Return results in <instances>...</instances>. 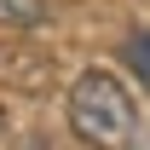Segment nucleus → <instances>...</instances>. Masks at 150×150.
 <instances>
[{
    "mask_svg": "<svg viewBox=\"0 0 150 150\" xmlns=\"http://www.w3.org/2000/svg\"><path fill=\"white\" fill-rule=\"evenodd\" d=\"M69 127H75L81 144H93V150H127L133 133H139L133 93L115 81L110 69L75 75V87H69Z\"/></svg>",
    "mask_w": 150,
    "mask_h": 150,
    "instance_id": "1",
    "label": "nucleus"
},
{
    "mask_svg": "<svg viewBox=\"0 0 150 150\" xmlns=\"http://www.w3.org/2000/svg\"><path fill=\"white\" fill-rule=\"evenodd\" d=\"M52 18V0H0V29H40Z\"/></svg>",
    "mask_w": 150,
    "mask_h": 150,
    "instance_id": "2",
    "label": "nucleus"
},
{
    "mask_svg": "<svg viewBox=\"0 0 150 150\" xmlns=\"http://www.w3.org/2000/svg\"><path fill=\"white\" fill-rule=\"evenodd\" d=\"M127 64H133V69H139V75L150 81V29H144V35H133V40H127Z\"/></svg>",
    "mask_w": 150,
    "mask_h": 150,
    "instance_id": "3",
    "label": "nucleus"
},
{
    "mask_svg": "<svg viewBox=\"0 0 150 150\" xmlns=\"http://www.w3.org/2000/svg\"><path fill=\"white\" fill-rule=\"evenodd\" d=\"M12 150H52L46 139H23V144H12Z\"/></svg>",
    "mask_w": 150,
    "mask_h": 150,
    "instance_id": "4",
    "label": "nucleus"
}]
</instances>
